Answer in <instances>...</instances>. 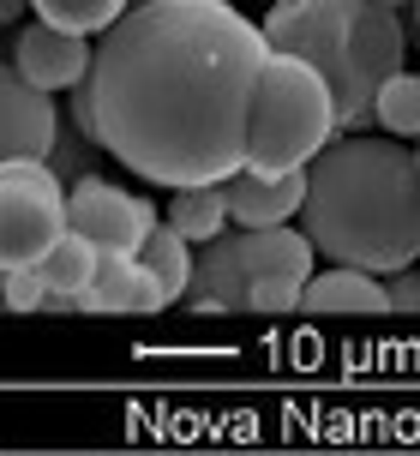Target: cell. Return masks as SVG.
Instances as JSON below:
<instances>
[{
	"instance_id": "6da1fadb",
	"label": "cell",
	"mask_w": 420,
	"mask_h": 456,
	"mask_svg": "<svg viewBox=\"0 0 420 456\" xmlns=\"http://www.w3.org/2000/svg\"><path fill=\"white\" fill-rule=\"evenodd\" d=\"M264 37L229 0H133L91 48L96 151L157 186L240 168Z\"/></svg>"
},
{
	"instance_id": "7a4b0ae2",
	"label": "cell",
	"mask_w": 420,
	"mask_h": 456,
	"mask_svg": "<svg viewBox=\"0 0 420 456\" xmlns=\"http://www.w3.org/2000/svg\"><path fill=\"white\" fill-rule=\"evenodd\" d=\"M301 228L312 252L360 271H397L420 252V157L391 133H336L306 157Z\"/></svg>"
},
{
	"instance_id": "3957f363",
	"label": "cell",
	"mask_w": 420,
	"mask_h": 456,
	"mask_svg": "<svg viewBox=\"0 0 420 456\" xmlns=\"http://www.w3.org/2000/svg\"><path fill=\"white\" fill-rule=\"evenodd\" d=\"M258 37H264V48L301 54L325 78L336 133L373 126V91L408 61L402 19L373 0H271Z\"/></svg>"
},
{
	"instance_id": "277c9868",
	"label": "cell",
	"mask_w": 420,
	"mask_h": 456,
	"mask_svg": "<svg viewBox=\"0 0 420 456\" xmlns=\"http://www.w3.org/2000/svg\"><path fill=\"white\" fill-rule=\"evenodd\" d=\"M336 138V109H330L325 78L301 54L264 48L253 85V114H246V144L240 168H306V157Z\"/></svg>"
},
{
	"instance_id": "5b68a950",
	"label": "cell",
	"mask_w": 420,
	"mask_h": 456,
	"mask_svg": "<svg viewBox=\"0 0 420 456\" xmlns=\"http://www.w3.org/2000/svg\"><path fill=\"white\" fill-rule=\"evenodd\" d=\"M67 228V186L43 157L0 162V271L36 265Z\"/></svg>"
},
{
	"instance_id": "8992f818",
	"label": "cell",
	"mask_w": 420,
	"mask_h": 456,
	"mask_svg": "<svg viewBox=\"0 0 420 456\" xmlns=\"http://www.w3.org/2000/svg\"><path fill=\"white\" fill-rule=\"evenodd\" d=\"M234 252L246 271V313H295L301 282L312 276V240L288 223L264 228H234Z\"/></svg>"
},
{
	"instance_id": "52a82bcc",
	"label": "cell",
	"mask_w": 420,
	"mask_h": 456,
	"mask_svg": "<svg viewBox=\"0 0 420 456\" xmlns=\"http://www.w3.org/2000/svg\"><path fill=\"white\" fill-rule=\"evenodd\" d=\"M150 223H157V205L139 199V192L102 181V175L67 181V228L85 234L96 252H139V240H144Z\"/></svg>"
},
{
	"instance_id": "ba28073f",
	"label": "cell",
	"mask_w": 420,
	"mask_h": 456,
	"mask_svg": "<svg viewBox=\"0 0 420 456\" xmlns=\"http://www.w3.org/2000/svg\"><path fill=\"white\" fill-rule=\"evenodd\" d=\"M12 72L36 91H72L85 72H91V37L85 30H67V24H19L12 30Z\"/></svg>"
},
{
	"instance_id": "9c48e42d",
	"label": "cell",
	"mask_w": 420,
	"mask_h": 456,
	"mask_svg": "<svg viewBox=\"0 0 420 456\" xmlns=\"http://www.w3.org/2000/svg\"><path fill=\"white\" fill-rule=\"evenodd\" d=\"M222 186V205H229L234 228H264V223H288L301 210L306 192V168H234Z\"/></svg>"
},
{
	"instance_id": "30bf717a",
	"label": "cell",
	"mask_w": 420,
	"mask_h": 456,
	"mask_svg": "<svg viewBox=\"0 0 420 456\" xmlns=\"http://www.w3.org/2000/svg\"><path fill=\"white\" fill-rule=\"evenodd\" d=\"M61 126L54 114V96L24 85L12 61H0V162L12 157H48V138Z\"/></svg>"
},
{
	"instance_id": "8fae6325",
	"label": "cell",
	"mask_w": 420,
	"mask_h": 456,
	"mask_svg": "<svg viewBox=\"0 0 420 456\" xmlns=\"http://www.w3.org/2000/svg\"><path fill=\"white\" fill-rule=\"evenodd\" d=\"M295 313H360V319H384L391 313V300H384V282L373 271H360V265H336V271H312L301 282V300H295Z\"/></svg>"
},
{
	"instance_id": "7c38bea8",
	"label": "cell",
	"mask_w": 420,
	"mask_h": 456,
	"mask_svg": "<svg viewBox=\"0 0 420 456\" xmlns=\"http://www.w3.org/2000/svg\"><path fill=\"white\" fill-rule=\"evenodd\" d=\"M163 223L187 240V247H198V240H210V234H222L229 228V205H222V186L216 181H198V186H168V210Z\"/></svg>"
},
{
	"instance_id": "4fadbf2b",
	"label": "cell",
	"mask_w": 420,
	"mask_h": 456,
	"mask_svg": "<svg viewBox=\"0 0 420 456\" xmlns=\"http://www.w3.org/2000/svg\"><path fill=\"white\" fill-rule=\"evenodd\" d=\"M139 265L150 271V282H157V300L174 306L181 289H187V276H192V247L168 223H150V228H144V240H139Z\"/></svg>"
},
{
	"instance_id": "5bb4252c",
	"label": "cell",
	"mask_w": 420,
	"mask_h": 456,
	"mask_svg": "<svg viewBox=\"0 0 420 456\" xmlns=\"http://www.w3.org/2000/svg\"><path fill=\"white\" fill-rule=\"evenodd\" d=\"M373 126L378 133H391V138H408L415 144L420 133V78L408 67H397L384 85L373 91Z\"/></svg>"
},
{
	"instance_id": "9a60e30c",
	"label": "cell",
	"mask_w": 420,
	"mask_h": 456,
	"mask_svg": "<svg viewBox=\"0 0 420 456\" xmlns=\"http://www.w3.org/2000/svg\"><path fill=\"white\" fill-rule=\"evenodd\" d=\"M36 271L48 276V300H61V295H72V289H85L91 282V271H96V247L85 240V234H72V228H61V240L36 258Z\"/></svg>"
},
{
	"instance_id": "2e32d148",
	"label": "cell",
	"mask_w": 420,
	"mask_h": 456,
	"mask_svg": "<svg viewBox=\"0 0 420 456\" xmlns=\"http://www.w3.org/2000/svg\"><path fill=\"white\" fill-rule=\"evenodd\" d=\"M126 6H133V0H30V12H36V19L67 24V30H85V37L109 30Z\"/></svg>"
},
{
	"instance_id": "e0dca14e",
	"label": "cell",
	"mask_w": 420,
	"mask_h": 456,
	"mask_svg": "<svg viewBox=\"0 0 420 456\" xmlns=\"http://www.w3.org/2000/svg\"><path fill=\"white\" fill-rule=\"evenodd\" d=\"M0 306H12V313H43L48 306V276L36 271V265L0 271Z\"/></svg>"
},
{
	"instance_id": "ac0fdd59",
	"label": "cell",
	"mask_w": 420,
	"mask_h": 456,
	"mask_svg": "<svg viewBox=\"0 0 420 456\" xmlns=\"http://www.w3.org/2000/svg\"><path fill=\"white\" fill-rule=\"evenodd\" d=\"M91 138L85 133H72V126H54V138H48V168H54V175H61V186L67 181H78V175H91Z\"/></svg>"
},
{
	"instance_id": "d6986e66",
	"label": "cell",
	"mask_w": 420,
	"mask_h": 456,
	"mask_svg": "<svg viewBox=\"0 0 420 456\" xmlns=\"http://www.w3.org/2000/svg\"><path fill=\"white\" fill-rule=\"evenodd\" d=\"M384 300H391V313H415L420 306V271L415 265H397V271H384Z\"/></svg>"
},
{
	"instance_id": "ffe728a7",
	"label": "cell",
	"mask_w": 420,
	"mask_h": 456,
	"mask_svg": "<svg viewBox=\"0 0 420 456\" xmlns=\"http://www.w3.org/2000/svg\"><path fill=\"white\" fill-rule=\"evenodd\" d=\"M67 120H72V133H85V138L96 133V114H91V85H85V78H78V85L67 91ZM91 144H96V138H91Z\"/></svg>"
},
{
	"instance_id": "44dd1931",
	"label": "cell",
	"mask_w": 420,
	"mask_h": 456,
	"mask_svg": "<svg viewBox=\"0 0 420 456\" xmlns=\"http://www.w3.org/2000/svg\"><path fill=\"white\" fill-rule=\"evenodd\" d=\"M24 12H30V0H0V30H12Z\"/></svg>"
},
{
	"instance_id": "7402d4cb",
	"label": "cell",
	"mask_w": 420,
	"mask_h": 456,
	"mask_svg": "<svg viewBox=\"0 0 420 456\" xmlns=\"http://www.w3.org/2000/svg\"><path fill=\"white\" fill-rule=\"evenodd\" d=\"M373 6H391V12H408L415 0H373Z\"/></svg>"
},
{
	"instance_id": "603a6c76",
	"label": "cell",
	"mask_w": 420,
	"mask_h": 456,
	"mask_svg": "<svg viewBox=\"0 0 420 456\" xmlns=\"http://www.w3.org/2000/svg\"><path fill=\"white\" fill-rule=\"evenodd\" d=\"M264 6H271V0H264Z\"/></svg>"
}]
</instances>
